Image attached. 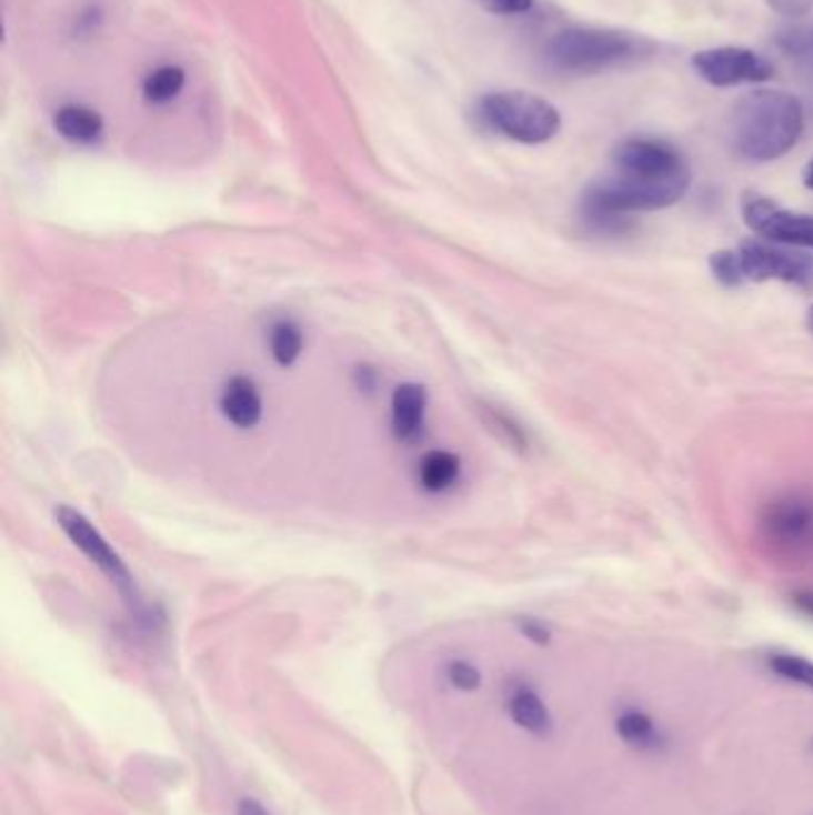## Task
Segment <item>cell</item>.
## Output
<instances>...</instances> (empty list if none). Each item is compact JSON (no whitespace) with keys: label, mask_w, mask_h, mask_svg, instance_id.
Masks as SVG:
<instances>
[{"label":"cell","mask_w":813,"mask_h":815,"mask_svg":"<svg viewBox=\"0 0 813 815\" xmlns=\"http://www.w3.org/2000/svg\"><path fill=\"white\" fill-rule=\"evenodd\" d=\"M690 182L687 160L675 145L659 139H625L613 151V174L584 189L582 222L594 234H625L630 215L675 205Z\"/></svg>","instance_id":"obj_1"},{"label":"cell","mask_w":813,"mask_h":815,"mask_svg":"<svg viewBox=\"0 0 813 815\" xmlns=\"http://www.w3.org/2000/svg\"><path fill=\"white\" fill-rule=\"evenodd\" d=\"M806 122V105L785 91H752L733 108L730 139L733 149L754 162L783 158L800 141Z\"/></svg>","instance_id":"obj_2"},{"label":"cell","mask_w":813,"mask_h":815,"mask_svg":"<svg viewBox=\"0 0 813 815\" xmlns=\"http://www.w3.org/2000/svg\"><path fill=\"white\" fill-rule=\"evenodd\" d=\"M756 540L763 556L780 567H813V494L792 489L773 496L759 511Z\"/></svg>","instance_id":"obj_3"},{"label":"cell","mask_w":813,"mask_h":815,"mask_svg":"<svg viewBox=\"0 0 813 815\" xmlns=\"http://www.w3.org/2000/svg\"><path fill=\"white\" fill-rule=\"evenodd\" d=\"M654 43L615 29H565L549 41L546 58L568 74H599L638 62Z\"/></svg>","instance_id":"obj_4"},{"label":"cell","mask_w":813,"mask_h":815,"mask_svg":"<svg viewBox=\"0 0 813 815\" xmlns=\"http://www.w3.org/2000/svg\"><path fill=\"white\" fill-rule=\"evenodd\" d=\"M482 120L499 134L520 143H546L561 129L559 110L528 91H499L482 98Z\"/></svg>","instance_id":"obj_5"},{"label":"cell","mask_w":813,"mask_h":815,"mask_svg":"<svg viewBox=\"0 0 813 815\" xmlns=\"http://www.w3.org/2000/svg\"><path fill=\"white\" fill-rule=\"evenodd\" d=\"M744 280H780L796 286H813V258L783 243L744 241L737 249Z\"/></svg>","instance_id":"obj_6"},{"label":"cell","mask_w":813,"mask_h":815,"mask_svg":"<svg viewBox=\"0 0 813 815\" xmlns=\"http://www.w3.org/2000/svg\"><path fill=\"white\" fill-rule=\"evenodd\" d=\"M742 215L752 232L792 249H813V218L780 208L766 195L744 193Z\"/></svg>","instance_id":"obj_7"},{"label":"cell","mask_w":813,"mask_h":815,"mask_svg":"<svg viewBox=\"0 0 813 815\" xmlns=\"http://www.w3.org/2000/svg\"><path fill=\"white\" fill-rule=\"evenodd\" d=\"M694 72L709 81L711 87H740L761 84L773 77V64L750 48L721 46L699 51L692 58Z\"/></svg>","instance_id":"obj_8"},{"label":"cell","mask_w":813,"mask_h":815,"mask_svg":"<svg viewBox=\"0 0 813 815\" xmlns=\"http://www.w3.org/2000/svg\"><path fill=\"white\" fill-rule=\"evenodd\" d=\"M56 517H58V525L62 527V532L70 536L77 549H81L84 556H89L93 565H99L103 570V575L116 584V590L127 601H137L134 580L132 575H129V570L122 563V559L106 542V536L99 530H93V525L84 515L77 513L74 509H68V505H60V509L56 511Z\"/></svg>","instance_id":"obj_9"},{"label":"cell","mask_w":813,"mask_h":815,"mask_svg":"<svg viewBox=\"0 0 813 815\" xmlns=\"http://www.w3.org/2000/svg\"><path fill=\"white\" fill-rule=\"evenodd\" d=\"M503 711H506L509 721L530 737L546 739L554 730V715H551L544 698L528 684H511L506 696H503Z\"/></svg>","instance_id":"obj_10"},{"label":"cell","mask_w":813,"mask_h":815,"mask_svg":"<svg viewBox=\"0 0 813 815\" xmlns=\"http://www.w3.org/2000/svg\"><path fill=\"white\" fill-rule=\"evenodd\" d=\"M780 53L785 56L800 84L804 101L813 112V24L794 27L777 37Z\"/></svg>","instance_id":"obj_11"},{"label":"cell","mask_w":813,"mask_h":815,"mask_svg":"<svg viewBox=\"0 0 813 815\" xmlns=\"http://www.w3.org/2000/svg\"><path fill=\"white\" fill-rule=\"evenodd\" d=\"M220 407L222 415L239 430H251L263 417V399H260L258 386L241 374L224 384Z\"/></svg>","instance_id":"obj_12"},{"label":"cell","mask_w":813,"mask_h":815,"mask_svg":"<svg viewBox=\"0 0 813 815\" xmlns=\"http://www.w3.org/2000/svg\"><path fill=\"white\" fill-rule=\"evenodd\" d=\"M428 394L420 384H401L392 396V427L401 442H413L425 422Z\"/></svg>","instance_id":"obj_13"},{"label":"cell","mask_w":813,"mask_h":815,"mask_svg":"<svg viewBox=\"0 0 813 815\" xmlns=\"http://www.w3.org/2000/svg\"><path fill=\"white\" fill-rule=\"evenodd\" d=\"M58 134L74 143H93L103 132V120L99 112L84 105H64L56 112Z\"/></svg>","instance_id":"obj_14"},{"label":"cell","mask_w":813,"mask_h":815,"mask_svg":"<svg viewBox=\"0 0 813 815\" xmlns=\"http://www.w3.org/2000/svg\"><path fill=\"white\" fill-rule=\"evenodd\" d=\"M461 472V461L453 455L451 451H430L425 459L420 461L418 467V477L422 489L436 494V492H446V489L459 480Z\"/></svg>","instance_id":"obj_15"},{"label":"cell","mask_w":813,"mask_h":815,"mask_svg":"<svg viewBox=\"0 0 813 815\" xmlns=\"http://www.w3.org/2000/svg\"><path fill=\"white\" fill-rule=\"evenodd\" d=\"M301 349H303V336L294 322L274 324L272 334H270V353L274 361H278L282 368L294 365L299 361Z\"/></svg>","instance_id":"obj_16"},{"label":"cell","mask_w":813,"mask_h":815,"mask_svg":"<svg viewBox=\"0 0 813 815\" xmlns=\"http://www.w3.org/2000/svg\"><path fill=\"white\" fill-rule=\"evenodd\" d=\"M182 87H184V72L168 64V68H158L145 77L143 93L151 103L162 105V103H170L172 98H177Z\"/></svg>","instance_id":"obj_17"},{"label":"cell","mask_w":813,"mask_h":815,"mask_svg":"<svg viewBox=\"0 0 813 815\" xmlns=\"http://www.w3.org/2000/svg\"><path fill=\"white\" fill-rule=\"evenodd\" d=\"M615 732L630 746H649L654 742V721L642 711H625L615 721Z\"/></svg>","instance_id":"obj_18"},{"label":"cell","mask_w":813,"mask_h":815,"mask_svg":"<svg viewBox=\"0 0 813 815\" xmlns=\"http://www.w3.org/2000/svg\"><path fill=\"white\" fill-rule=\"evenodd\" d=\"M769 665H771V671L783 680H790V682L802 684V687L806 690H813V663L811 661L802 656H794V654H773L769 658Z\"/></svg>","instance_id":"obj_19"},{"label":"cell","mask_w":813,"mask_h":815,"mask_svg":"<svg viewBox=\"0 0 813 815\" xmlns=\"http://www.w3.org/2000/svg\"><path fill=\"white\" fill-rule=\"evenodd\" d=\"M709 265L715 280L723 286H740L744 280L740 253L737 251H719L709 258Z\"/></svg>","instance_id":"obj_20"},{"label":"cell","mask_w":813,"mask_h":815,"mask_svg":"<svg viewBox=\"0 0 813 815\" xmlns=\"http://www.w3.org/2000/svg\"><path fill=\"white\" fill-rule=\"evenodd\" d=\"M475 3L494 14H520L532 8V0H475Z\"/></svg>","instance_id":"obj_21"},{"label":"cell","mask_w":813,"mask_h":815,"mask_svg":"<svg viewBox=\"0 0 813 815\" xmlns=\"http://www.w3.org/2000/svg\"><path fill=\"white\" fill-rule=\"evenodd\" d=\"M766 6L785 18H802L813 10V0H766Z\"/></svg>","instance_id":"obj_22"},{"label":"cell","mask_w":813,"mask_h":815,"mask_svg":"<svg viewBox=\"0 0 813 815\" xmlns=\"http://www.w3.org/2000/svg\"><path fill=\"white\" fill-rule=\"evenodd\" d=\"M520 632H523L530 642L540 644V646H546L551 642L549 627L542 625L540 621H523V623H520Z\"/></svg>","instance_id":"obj_23"},{"label":"cell","mask_w":813,"mask_h":815,"mask_svg":"<svg viewBox=\"0 0 813 815\" xmlns=\"http://www.w3.org/2000/svg\"><path fill=\"white\" fill-rule=\"evenodd\" d=\"M792 603H794V606H796V611H802L804 615H809V617H813V592H796L794 596H792Z\"/></svg>","instance_id":"obj_24"},{"label":"cell","mask_w":813,"mask_h":815,"mask_svg":"<svg viewBox=\"0 0 813 815\" xmlns=\"http://www.w3.org/2000/svg\"><path fill=\"white\" fill-rule=\"evenodd\" d=\"M237 815H270V813L263 808V804H258L255 798H243Z\"/></svg>","instance_id":"obj_25"},{"label":"cell","mask_w":813,"mask_h":815,"mask_svg":"<svg viewBox=\"0 0 813 815\" xmlns=\"http://www.w3.org/2000/svg\"><path fill=\"white\" fill-rule=\"evenodd\" d=\"M804 184H806L809 189H813V160L809 162L806 170H804Z\"/></svg>","instance_id":"obj_26"},{"label":"cell","mask_w":813,"mask_h":815,"mask_svg":"<svg viewBox=\"0 0 813 815\" xmlns=\"http://www.w3.org/2000/svg\"><path fill=\"white\" fill-rule=\"evenodd\" d=\"M806 322H809V330L813 332V305L809 308V313H806Z\"/></svg>","instance_id":"obj_27"}]
</instances>
